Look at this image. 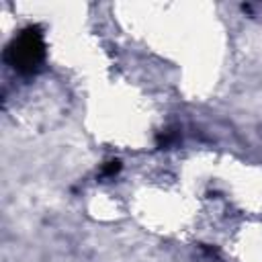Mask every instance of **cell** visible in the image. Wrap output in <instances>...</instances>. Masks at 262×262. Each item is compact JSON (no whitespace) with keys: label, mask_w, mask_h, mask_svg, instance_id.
<instances>
[{"label":"cell","mask_w":262,"mask_h":262,"mask_svg":"<svg viewBox=\"0 0 262 262\" xmlns=\"http://www.w3.org/2000/svg\"><path fill=\"white\" fill-rule=\"evenodd\" d=\"M119 170H121L119 160H111V162L104 164V168H102V176H115Z\"/></svg>","instance_id":"2"},{"label":"cell","mask_w":262,"mask_h":262,"mask_svg":"<svg viewBox=\"0 0 262 262\" xmlns=\"http://www.w3.org/2000/svg\"><path fill=\"white\" fill-rule=\"evenodd\" d=\"M45 59V41L39 27L20 31L6 49V61L20 74H33Z\"/></svg>","instance_id":"1"}]
</instances>
